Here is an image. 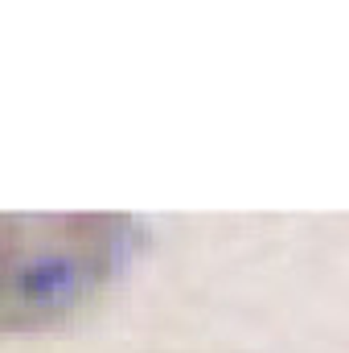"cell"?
Instances as JSON below:
<instances>
[{
  "mask_svg": "<svg viewBox=\"0 0 349 353\" xmlns=\"http://www.w3.org/2000/svg\"><path fill=\"white\" fill-rule=\"evenodd\" d=\"M123 243V218H0V329L70 316Z\"/></svg>",
  "mask_w": 349,
  "mask_h": 353,
  "instance_id": "6da1fadb",
  "label": "cell"
}]
</instances>
